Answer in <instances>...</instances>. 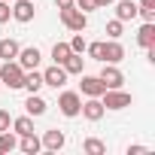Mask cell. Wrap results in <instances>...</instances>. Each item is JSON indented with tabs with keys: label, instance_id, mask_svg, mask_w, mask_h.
I'll return each mask as SVG.
<instances>
[{
	"label": "cell",
	"instance_id": "obj_1",
	"mask_svg": "<svg viewBox=\"0 0 155 155\" xmlns=\"http://www.w3.org/2000/svg\"><path fill=\"white\" fill-rule=\"evenodd\" d=\"M21 82H25V70L18 67V61H6L3 67H0V85L21 88Z\"/></svg>",
	"mask_w": 155,
	"mask_h": 155
},
{
	"label": "cell",
	"instance_id": "obj_2",
	"mask_svg": "<svg viewBox=\"0 0 155 155\" xmlns=\"http://www.w3.org/2000/svg\"><path fill=\"white\" fill-rule=\"evenodd\" d=\"M61 21H64V28H67V31H76V34H82V31L88 28V15H85L82 9H76V6L61 9Z\"/></svg>",
	"mask_w": 155,
	"mask_h": 155
},
{
	"label": "cell",
	"instance_id": "obj_3",
	"mask_svg": "<svg viewBox=\"0 0 155 155\" xmlns=\"http://www.w3.org/2000/svg\"><path fill=\"white\" fill-rule=\"evenodd\" d=\"M101 104H104V110H125V107H131V94L119 91V88H107L101 94Z\"/></svg>",
	"mask_w": 155,
	"mask_h": 155
},
{
	"label": "cell",
	"instance_id": "obj_4",
	"mask_svg": "<svg viewBox=\"0 0 155 155\" xmlns=\"http://www.w3.org/2000/svg\"><path fill=\"white\" fill-rule=\"evenodd\" d=\"M79 107H82V97L76 94V91H61V97H58V110H61L67 119L79 116Z\"/></svg>",
	"mask_w": 155,
	"mask_h": 155
},
{
	"label": "cell",
	"instance_id": "obj_5",
	"mask_svg": "<svg viewBox=\"0 0 155 155\" xmlns=\"http://www.w3.org/2000/svg\"><path fill=\"white\" fill-rule=\"evenodd\" d=\"M15 58H18V67H21V70H37L43 55H40V49H37V46H28V49H18V55H15Z\"/></svg>",
	"mask_w": 155,
	"mask_h": 155
},
{
	"label": "cell",
	"instance_id": "obj_6",
	"mask_svg": "<svg viewBox=\"0 0 155 155\" xmlns=\"http://www.w3.org/2000/svg\"><path fill=\"white\" fill-rule=\"evenodd\" d=\"M67 82V70L61 64H52L49 70H43V85H52V88H61Z\"/></svg>",
	"mask_w": 155,
	"mask_h": 155
},
{
	"label": "cell",
	"instance_id": "obj_7",
	"mask_svg": "<svg viewBox=\"0 0 155 155\" xmlns=\"http://www.w3.org/2000/svg\"><path fill=\"white\" fill-rule=\"evenodd\" d=\"M101 82H104L107 88H122L125 76H122V70H119L116 64H104V70H101Z\"/></svg>",
	"mask_w": 155,
	"mask_h": 155
},
{
	"label": "cell",
	"instance_id": "obj_8",
	"mask_svg": "<svg viewBox=\"0 0 155 155\" xmlns=\"http://www.w3.org/2000/svg\"><path fill=\"white\" fill-rule=\"evenodd\" d=\"M79 113H82V116H85L88 122H101L107 110H104V104H101V97H88V101H85V104L79 107Z\"/></svg>",
	"mask_w": 155,
	"mask_h": 155
},
{
	"label": "cell",
	"instance_id": "obj_9",
	"mask_svg": "<svg viewBox=\"0 0 155 155\" xmlns=\"http://www.w3.org/2000/svg\"><path fill=\"white\" fill-rule=\"evenodd\" d=\"M79 88H82V94H85V97H101V94L107 91V85L101 82V76H82Z\"/></svg>",
	"mask_w": 155,
	"mask_h": 155
},
{
	"label": "cell",
	"instance_id": "obj_10",
	"mask_svg": "<svg viewBox=\"0 0 155 155\" xmlns=\"http://www.w3.org/2000/svg\"><path fill=\"white\" fill-rule=\"evenodd\" d=\"M116 18L119 21L137 18V3H134V0H116Z\"/></svg>",
	"mask_w": 155,
	"mask_h": 155
},
{
	"label": "cell",
	"instance_id": "obj_11",
	"mask_svg": "<svg viewBox=\"0 0 155 155\" xmlns=\"http://www.w3.org/2000/svg\"><path fill=\"white\" fill-rule=\"evenodd\" d=\"M12 18L21 21V25H28L34 18V3H31V0H18V3L12 6Z\"/></svg>",
	"mask_w": 155,
	"mask_h": 155
},
{
	"label": "cell",
	"instance_id": "obj_12",
	"mask_svg": "<svg viewBox=\"0 0 155 155\" xmlns=\"http://www.w3.org/2000/svg\"><path fill=\"white\" fill-rule=\"evenodd\" d=\"M137 43L143 49H152L155 46V21H143V28L137 31Z\"/></svg>",
	"mask_w": 155,
	"mask_h": 155
},
{
	"label": "cell",
	"instance_id": "obj_13",
	"mask_svg": "<svg viewBox=\"0 0 155 155\" xmlns=\"http://www.w3.org/2000/svg\"><path fill=\"white\" fill-rule=\"evenodd\" d=\"M125 58V49L113 40V43H104V64H119Z\"/></svg>",
	"mask_w": 155,
	"mask_h": 155
},
{
	"label": "cell",
	"instance_id": "obj_14",
	"mask_svg": "<svg viewBox=\"0 0 155 155\" xmlns=\"http://www.w3.org/2000/svg\"><path fill=\"white\" fill-rule=\"evenodd\" d=\"M18 149H21L25 155H37V152L43 149V143H40V137L31 131V134H21V143H18Z\"/></svg>",
	"mask_w": 155,
	"mask_h": 155
},
{
	"label": "cell",
	"instance_id": "obj_15",
	"mask_svg": "<svg viewBox=\"0 0 155 155\" xmlns=\"http://www.w3.org/2000/svg\"><path fill=\"white\" fill-rule=\"evenodd\" d=\"M40 143H43L49 152H58V149H64V134H61V131H46Z\"/></svg>",
	"mask_w": 155,
	"mask_h": 155
},
{
	"label": "cell",
	"instance_id": "obj_16",
	"mask_svg": "<svg viewBox=\"0 0 155 155\" xmlns=\"http://www.w3.org/2000/svg\"><path fill=\"white\" fill-rule=\"evenodd\" d=\"M46 107H49V104H46V101H43L37 91H34V94L25 101V110H28V116H43V113H46Z\"/></svg>",
	"mask_w": 155,
	"mask_h": 155
},
{
	"label": "cell",
	"instance_id": "obj_17",
	"mask_svg": "<svg viewBox=\"0 0 155 155\" xmlns=\"http://www.w3.org/2000/svg\"><path fill=\"white\" fill-rule=\"evenodd\" d=\"M21 88H28L31 94L40 91V88H43V73H37V70H25V82H21Z\"/></svg>",
	"mask_w": 155,
	"mask_h": 155
},
{
	"label": "cell",
	"instance_id": "obj_18",
	"mask_svg": "<svg viewBox=\"0 0 155 155\" xmlns=\"http://www.w3.org/2000/svg\"><path fill=\"white\" fill-rule=\"evenodd\" d=\"M18 43L15 40H0V58H3V61H12L15 55H18Z\"/></svg>",
	"mask_w": 155,
	"mask_h": 155
},
{
	"label": "cell",
	"instance_id": "obj_19",
	"mask_svg": "<svg viewBox=\"0 0 155 155\" xmlns=\"http://www.w3.org/2000/svg\"><path fill=\"white\" fill-rule=\"evenodd\" d=\"M82 61H85V58H82L79 52H70V58H67L61 67H64L67 73H82Z\"/></svg>",
	"mask_w": 155,
	"mask_h": 155
},
{
	"label": "cell",
	"instance_id": "obj_20",
	"mask_svg": "<svg viewBox=\"0 0 155 155\" xmlns=\"http://www.w3.org/2000/svg\"><path fill=\"white\" fill-rule=\"evenodd\" d=\"M12 131L21 137V134H31L34 131V119L31 116H21V119H12Z\"/></svg>",
	"mask_w": 155,
	"mask_h": 155
},
{
	"label": "cell",
	"instance_id": "obj_21",
	"mask_svg": "<svg viewBox=\"0 0 155 155\" xmlns=\"http://www.w3.org/2000/svg\"><path fill=\"white\" fill-rule=\"evenodd\" d=\"M52 58H55V64H64V61L70 58V43H55V49H52Z\"/></svg>",
	"mask_w": 155,
	"mask_h": 155
},
{
	"label": "cell",
	"instance_id": "obj_22",
	"mask_svg": "<svg viewBox=\"0 0 155 155\" xmlns=\"http://www.w3.org/2000/svg\"><path fill=\"white\" fill-rule=\"evenodd\" d=\"M82 149H85L88 155H104V152H107V146H104V143H101L97 137H88V140L82 143Z\"/></svg>",
	"mask_w": 155,
	"mask_h": 155
},
{
	"label": "cell",
	"instance_id": "obj_23",
	"mask_svg": "<svg viewBox=\"0 0 155 155\" xmlns=\"http://www.w3.org/2000/svg\"><path fill=\"white\" fill-rule=\"evenodd\" d=\"M18 143H15V137L9 134V131H0V155H6V152H12Z\"/></svg>",
	"mask_w": 155,
	"mask_h": 155
},
{
	"label": "cell",
	"instance_id": "obj_24",
	"mask_svg": "<svg viewBox=\"0 0 155 155\" xmlns=\"http://www.w3.org/2000/svg\"><path fill=\"white\" fill-rule=\"evenodd\" d=\"M122 31H125V21H119V18H113V21L107 25V34H110L113 40H119V37H122Z\"/></svg>",
	"mask_w": 155,
	"mask_h": 155
},
{
	"label": "cell",
	"instance_id": "obj_25",
	"mask_svg": "<svg viewBox=\"0 0 155 155\" xmlns=\"http://www.w3.org/2000/svg\"><path fill=\"white\" fill-rule=\"evenodd\" d=\"M85 52L91 55V61H104V43H88Z\"/></svg>",
	"mask_w": 155,
	"mask_h": 155
},
{
	"label": "cell",
	"instance_id": "obj_26",
	"mask_svg": "<svg viewBox=\"0 0 155 155\" xmlns=\"http://www.w3.org/2000/svg\"><path fill=\"white\" fill-rule=\"evenodd\" d=\"M85 46H88V43L82 40V34H76V37L70 40V52H79V55H82V52H85Z\"/></svg>",
	"mask_w": 155,
	"mask_h": 155
},
{
	"label": "cell",
	"instance_id": "obj_27",
	"mask_svg": "<svg viewBox=\"0 0 155 155\" xmlns=\"http://www.w3.org/2000/svg\"><path fill=\"white\" fill-rule=\"evenodd\" d=\"M9 15H12V6L6 3V0H0V25H3V21H9Z\"/></svg>",
	"mask_w": 155,
	"mask_h": 155
},
{
	"label": "cell",
	"instance_id": "obj_28",
	"mask_svg": "<svg viewBox=\"0 0 155 155\" xmlns=\"http://www.w3.org/2000/svg\"><path fill=\"white\" fill-rule=\"evenodd\" d=\"M79 9H82V12H91V9H101V0H79Z\"/></svg>",
	"mask_w": 155,
	"mask_h": 155
},
{
	"label": "cell",
	"instance_id": "obj_29",
	"mask_svg": "<svg viewBox=\"0 0 155 155\" xmlns=\"http://www.w3.org/2000/svg\"><path fill=\"white\" fill-rule=\"evenodd\" d=\"M9 125H12L9 113H6V110H0V131H9Z\"/></svg>",
	"mask_w": 155,
	"mask_h": 155
},
{
	"label": "cell",
	"instance_id": "obj_30",
	"mask_svg": "<svg viewBox=\"0 0 155 155\" xmlns=\"http://www.w3.org/2000/svg\"><path fill=\"white\" fill-rule=\"evenodd\" d=\"M137 15H140L143 21H155V9H140V6H137Z\"/></svg>",
	"mask_w": 155,
	"mask_h": 155
},
{
	"label": "cell",
	"instance_id": "obj_31",
	"mask_svg": "<svg viewBox=\"0 0 155 155\" xmlns=\"http://www.w3.org/2000/svg\"><path fill=\"white\" fill-rule=\"evenodd\" d=\"M143 152H149L146 146H128V155H143Z\"/></svg>",
	"mask_w": 155,
	"mask_h": 155
},
{
	"label": "cell",
	"instance_id": "obj_32",
	"mask_svg": "<svg viewBox=\"0 0 155 155\" xmlns=\"http://www.w3.org/2000/svg\"><path fill=\"white\" fill-rule=\"evenodd\" d=\"M55 3H58V9H67V6H73V3H76V0H55Z\"/></svg>",
	"mask_w": 155,
	"mask_h": 155
},
{
	"label": "cell",
	"instance_id": "obj_33",
	"mask_svg": "<svg viewBox=\"0 0 155 155\" xmlns=\"http://www.w3.org/2000/svg\"><path fill=\"white\" fill-rule=\"evenodd\" d=\"M140 9H155V0H140Z\"/></svg>",
	"mask_w": 155,
	"mask_h": 155
},
{
	"label": "cell",
	"instance_id": "obj_34",
	"mask_svg": "<svg viewBox=\"0 0 155 155\" xmlns=\"http://www.w3.org/2000/svg\"><path fill=\"white\" fill-rule=\"evenodd\" d=\"M107 3H116V0H101V6H107Z\"/></svg>",
	"mask_w": 155,
	"mask_h": 155
},
{
	"label": "cell",
	"instance_id": "obj_35",
	"mask_svg": "<svg viewBox=\"0 0 155 155\" xmlns=\"http://www.w3.org/2000/svg\"><path fill=\"white\" fill-rule=\"evenodd\" d=\"M6 3H12V0H6Z\"/></svg>",
	"mask_w": 155,
	"mask_h": 155
}]
</instances>
